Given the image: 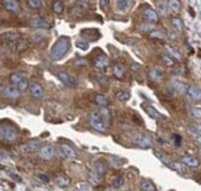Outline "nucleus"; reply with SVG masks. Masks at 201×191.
Here are the masks:
<instances>
[{
	"label": "nucleus",
	"instance_id": "nucleus-1",
	"mask_svg": "<svg viewBox=\"0 0 201 191\" xmlns=\"http://www.w3.org/2000/svg\"><path fill=\"white\" fill-rule=\"evenodd\" d=\"M90 125L96 129L97 131L105 133L107 130V126L110 122V112L106 107H100L98 111L93 112L89 117Z\"/></svg>",
	"mask_w": 201,
	"mask_h": 191
},
{
	"label": "nucleus",
	"instance_id": "nucleus-2",
	"mask_svg": "<svg viewBox=\"0 0 201 191\" xmlns=\"http://www.w3.org/2000/svg\"><path fill=\"white\" fill-rule=\"evenodd\" d=\"M68 48H69V39L67 36H61L55 42L54 47L50 51V57L52 60H59L65 55Z\"/></svg>",
	"mask_w": 201,
	"mask_h": 191
},
{
	"label": "nucleus",
	"instance_id": "nucleus-3",
	"mask_svg": "<svg viewBox=\"0 0 201 191\" xmlns=\"http://www.w3.org/2000/svg\"><path fill=\"white\" fill-rule=\"evenodd\" d=\"M9 81H11V83L16 86L20 91H24V90H26V88H29L28 78H26V75H25V73H22V72L12 73L9 77Z\"/></svg>",
	"mask_w": 201,
	"mask_h": 191
},
{
	"label": "nucleus",
	"instance_id": "nucleus-4",
	"mask_svg": "<svg viewBox=\"0 0 201 191\" xmlns=\"http://www.w3.org/2000/svg\"><path fill=\"white\" fill-rule=\"evenodd\" d=\"M2 138L8 142H16L18 139V131L15 126L2 125Z\"/></svg>",
	"mask_w": 201,
	"mask_h": 191
},
{
	"label": "nucleus",
	"instance_id": "nucleus-5",
	"mask_svg": "<svg viewBox=\"0 0 201 191\" xmlns=\"http://www.w3.org/2000/svg\"><path fill=\"white\" fill-rule=\"evenodd\" d=\"M132 141H133L135 144H137L139 147H142V148H146L152 146V138L145 134H135Z\"/></svg>",
	"mask_w": 201,
	"mask_h": 191
},
{
	"label": "nucleus",
	"instance_id": "nucleus-6",
	"mask_svg": "<svg viewBox=\"0 0 201 191\" xmlns=\"http://www.w3.org/2000/svg\"><path fill=\"white\" fill-rule=\"evenodd\" d=\"M59 155H60V157L67 159V160H73V159H76V151H74L71 146L61 144L59 147Z\"/></svg>",
	"mask_w": 201,
	"mask_h": 191
},
{
	"label": "nucleus",
	"instance_id": "nucleus-7",
	"mask_svg": "<svg viewBox=\"0 0 201 191\" xmlns=\"http://www.w3.org/2000/svg\"><path fill=\"white\" fill-rule=\"evenodd\" d=\"M41 148H42V144L39 141H30L21 146L22 152H35V151H41Z\"/></svg>",
	"mask_w": 201,
	"mask_h": 191
},
{
	"label": "nucleus",
	"instance_id": "nucleus-8",
	"mask_svg": "<svg viewBox=\"0 0 201 191\" xmlns=\"http://www.w3.org/2000/svg\"><path fill=\"white\" fill-rule=\"evenodd\" d=\"M55 154H56V150H55L54 146H51V144L43 146V147L41 148V151H39L41 157L46 159V160H50V159H52V157L55 156Z\"/></svg>",
	"mask_w": 201,
	"mask_h": 191
},
{
	"label": "nucleus",
	"instance_id": "nucleus-9",
	"mask_svg": "<svg viewBox=\"0 0 201 191\" xmlns=\"http://www.w3.org/2000/svg\"><path fill=\"white\" fill-rule=\"evenodd\" d=\"M58 78L63 82V85H65L67 87H74L76 86V81H74V78L71 77V75L68 73H65V72L58 73Z\"/></svg>",
	"mask_w": 201,
	"mask_h": 191
},
{
	"label": "nucleus",
	"instance_id": "nucleus-10",
	"mask_svg": "<svg viewBox=\"0 0 201 191\" xmlns=\"http://www.w3.org/2000/svg\"><path fill=\"white\" fill-rule=\"evenodd\" d=\"M29 91H30L33 98L39 99V98L43 96V87L39 83H37V82H31V83L29 85Z\"/></svg>",
	"mask_w": 201,
	"mask_h": 191
},
{
	"label": "nucleus",
	"instance_id": "nucleus-11",
	"mask_svg": "<svg viewBox=\"0 0 201 191\" xmlns=\"http://www.w3.org/2000/svg\"><path fill=\"white\" fill-rule=\"evenodd\" d=\"M93 168L97 176H105L106 172H107V164L103 160H96L93 164Z\"/></svg>",
	"mask_w": 201,
	"mask_h": 191
},
{
	"label": "nucleus",
	"instance_id": "nucleus-12",
	"mask_svg": "<svg viewBox=\"0 0 201 191\" xmlns=\"http://www.w3.org/2000/svg\"><path fill=\"white\" fill-rule=\"evenodd\" d=\"M87 8V2H78V3H76V5L72 8V11H71V15L72 16H74V17H80V16H83L84 15V12H85V9Z\"/></svg>",
	"mask_w": 201,
	"mask_h": 191
},
{
	"label": "nucleus",
	"instance_id": "nucleus-13",
	"mask_svg": "<svg viewBox=\"0 0 201 191\" xmlns=\"http://www.w3.org/2000/svg\"><path fill=\"white\" fill-rule=\"evenodd\" d=\"M4 95H5L7 98H9V99H17V98H20L21 91L18 90V88H17L16 86L11 85V86H5Z\"/></svg>",
	"mask_w": 201,
	"mask_h": 191
},
{
	"label": "nucleus",
	"instance_id": "nucleus-14",
	"mask_svg": "<svg viewBox=\"0 0 201 191\" xmlns=\"http://www.w3.org/2000/svg\"><path fill=\"white\" fill-rule=\"evenodd\" d=\"M93 64L94 66H97L99 69H105L106 66L109 65V60L105 55H99V56H94L93 57Z\"/></svg>",
	"mask_w": 201,
	"mask_h": 191
},
{
	"label": "nucleus",
	"instance_id": "nucleus-15",
	"mask_svg": "<svg viewBox=\"0 0 201 191\" xmlns=\"http://www.w3.org/2000/svg\"><path fill=\"white\" fill-rule=\"evenodd\" d=\"M187 95L191 100H200L201 99V90L196 86H191V87H188Z\"/></svg>",
	"mask_w": 201,
	"mask_h": 191
},
{
	"label": "nucleus",
	"instance_id": "nucleus-16",
	"mask_svg": "<svg viewBox=\"0 0 201 191\" xmlns=\"http://www.w3.org/2000/svg\"><path fill=\"white\" fill-rule=\"evenodd\" d=\"M144 17L149 21V23H155L157 21H158V15H157L152 8H146L145 11H144Z\"/></svg>",
	"mask_w": 201,
	"mask_h": 191
},
{
	"label": "nucleus",
	"instance_id": "nucleus-17",
	"mask_svg": "<svg viewBox=\"0 0 201 191\" xmlns=\"http://www.w3.org/2000/svg\"><path fill=\"white\" fill-rule=\"evenodd\" d=\"M30 26H33V28H42V29H46V28H48V25H47V22L43 20L42 17H33L30 20Z\"/></svg>",
	"mask_w": 201,
	"mask_h": 191
},
{
	"label": "nucleus",
	"instance_id": "nucleus-18",
	"mask_svg": "<svg viewBox=\"0 0 201 191\" xmlns=\"http://www.w3.org/2000/svg\"><path fill=\"white\" fill-rule=\"evenodd\" d=\"M3 5L5 9H8L11 12H18V9H20L18 2H16V0H5V2H3Z\"/></svg>",
	"mask_w": 201,
	"mask_h": 191
},
{
	"label": "nucleus",
	"instance_id": "nucleus-19",
	"mask_svg": "<svg viewBox=\"0 0 201 191\" xmlns=\"http://www.w3.org/2000/svg\"><path fill=\"white\" fill-rule=\"evenodd\" d=\"M162 70L159 68H157V66H153V68H150V70H149V77L152 78L153 81H161L162 79Z\"/></svg>",
	"mask_w": 201,
	"mask_h": 191
},
{
	"label": "nucleus",
	"instance_id": "nucleus-20",
	"mask_svg": "<svg viewBox=\"0 0 201 191\" xmlns=\"http://www.w3.org/2000/svg\"><path fill=\"white\" fill-rule=\"evenodd\" d=\"M181 163H184L185 165H188V167H199V160L197 159H194L192 156H183L181 157Z\"/></svg>",
	"mask_w": 201,
	"mask_h": 191
},
{
	"label": "nucleus",
	"instance_id": "nucleus-21",
	"mask_svg": "<svg viewBox=\"0 0 201 191\" xmlns=\"http://www.w3.org/2000/svg\"><path fill=\"white\" fill-rule=\"evenodd\" d=\"M3 35L5 38V40H8L11 43H16V42H20L21 40V35L17 34V33H5Z\"/></svg>",
	"mask_w": 201,
	"mask_h": 191
},
{
	"label": "nucleus",
	"instance_id": "nucleus-22",
	"mask_svg": "<svg viewBox=\"0 0 201 191\" xmlns=\"http://www.w3.org/2000/svg\"><path fill=\"white\" fill-rule=\"evenodd\" d=\"M145 111H146V113H148L152 118H159V117H161V113L157 111L153 105H146V107H145Z\"/></svg>",
	"mask_w": 201,
	"mask_h": 191
},
{
	"label": "nucleus",
	"instance_id": "nucleus-23",
	"mask_svg": "<svg viewBox=\"0 0 201 191\" xmlns=\"http://www.w3.org/2000/svg\"><path fill=\"white\" fill-rule=\"evenodd\" d=\"M69 183H71V180L65 176H61V177L56 178V185H58L59 187H67Z\"/></svg>",
	"mask_w": 201,
	"mask_h": 191
},
{
	"label": "nucleus",
	"instance_id": "nucleus-24",
	"mask_svg": "<svg viewBox=\"0 0 201 191\" xmlns=\"http://www.w3.org/2000/svg\"><path fill=\"white\" fill-rule=\"evenodd\" d=\"M168 4V11H171L172 13H178L180 9V3L178 0H171V2H167Z\"/></svg>",
	"mask_w": 201,
	"mask_h": 191
},
{
	"label": "nucleus",
	"instance_id": "nucleus-25",
	"mask_svg": "<svg viewBox=\"0 0 201 191\" xmlns=\"http://www.w3.org/2000/svg\"><path fill=\"white\" fill-rule=\"evenodd\" d=\"M52 9H54L55 13H58V15L63 13V11H64V3L63 2H54L52 3Z\"/></svg>",
	"mask_w": 201,
	"mask_h": 191
},
{
	"label": "nucleus",
	"instance_id": "nucleus-26",
	"mask_svg": "<svg viewBox=\"0 0 201 191\" xmlns=\"http://www.w3.org/2000/svg\"><path fill=\"white\" fill-rule=\"evenodd\" d=\"M158 11L162 16H167L168 13V4L167 2H159L158 3Z\"/></svg>",
	"mask_w": 201,
	"mask_h": 191
},
{
	"label": "nucleus",
	"instance_id": "nucleus-27",
	"mask_svg": "<svg viewBox=\"0 0 201 191\" xmlns=\"http://www.w3.org/2000/svg\"><path fill=\"white\" fill-rule=\"evenodd\" d=\"M141 189H142V191H155V186L153 185L152 181H142Z\"/></svg>",
	"mask_w": 201,
	"mask_h": 191
},
{
	"label": "nucleus",
	"instance_id": "nucleus-28",
	"mask_svg": "<svg viewBox=\"0 0 201 191\" xmlns=\"http://www.w3.org/2000/svg\"><path fill=\"white\" fill-rule=\"evenodd\" d=\"M114 73L118 78H122L124 75V65L123 64H116V65L114 66Z\"/></svg>",
	"mask_w": 201,
	"mask_h": 191
},
{
	"label": "nucleus",
	"instance_id": "nucleus-29",
	"mask_svg": "<svg viewBox=\"0 0 201 191\" xmlns=\"http://www.w3.org/2000/svg\"><path fill=\"white\" fill-rule=\"evenodd\" d=\"M166 49H167V52L170 53L171 56H174V57H175V59H176V60H180V59H181V55H180V52H179L178 49H175L174 47L166 46Z\"/></svg>",
	"mask_w": 201,
	"mask_h": 191
},
{
	"label": "nucleus",
	"instance_id": "nucleus-30",
	"mask_svg": "<svg viewBox=\"0 0 201 191\" xmlns=\"http://www.w3.org/2000/svg\"><path fill=\"white\" fill-rule=\"evenodd\" d=\"M28 5L30 8H33V9H39V8H42L43 2H42V0H29Z\"/></svg>",
	"mask_w": 201,
	"mask_h": 191
},
{
	"label": "nucleus",
	"instance_id": "nucleus-31",
	"mask_svg": "<svg viewBox=\"0 0 201 191\" xmlns=\"http://www.w3.org/2000/svg\"><path fill=\"white\" fill-rule=\"evenodd\" d=\"M96 101L100 107H107V104H109L107 99H106V96H103V95H96Z\"/></svg>",
	"mask_w": 201,
	"mask_h": 191
},
{
	"label": "nucleus",
	"instance_id": "nucleus-32",
	"mask_svg": "<svg viewBox=\"0 0 201 191\" xmlns=\"http://www.w3.org/2000/svg\"><path fill=\"white\" fill-rule=\"evenodd\" d=\"M129 98H131V95L127 91H119V92H116V99L120 100V101H127Z\"/></svg>",
	"mask_w": 201,
	"mask_h": 191
},
{
	"label": "nucleus",
	"instance_id": "nucleus-33",
	"mask_svg": "<svg viewBox=\"0 0 201 191\" xmlns=\"http://www.w3.org/2000/svg\"><path fill=\"white\" fill-rule=\"evenodd\" d=\"M116 7L119 11H127L129 8V2H127V0H119V2H116Z\"/></svg>",
	"mask_w": 201,
	"mask_h": 191
},
{
	"label": "nucleus",
	"instance_id": "nucleus-34",
	"mask_svg": "<svg viewBox=\"0 0 201 191\" xmlns=\"http://www.w3.org/2000/svg\"><path fill=\"white\" fill-rule=\"evenodd\" d=\"M26 48H28V40H25V39H21L20 42L17 43V46H16L17 52H24Z\"/></svg>",
	"mask_w": 201,
	"mask_h": 191
},
{
	"label": "nucleus",
	"instance_id": "nucleus-35",
	"mask_svg": "<svg viewBox=\"0 0 201 191\" xmlns=\"http://www.w3.org/2000/svg\"><path fill=\"white\" fill-rule=\"evenodd\" d=\"M76 191H93V189L89 183L85 182V183H78L76 186Z\"/></svg>",
	"mask_w": 201,
	"mask_h": 191
},
{
	"label": "nucleus",
	"instance_id": "nucleus-36",
	"mask_svg": "<svg viewBox=\"0 0 201 191\" xmlns=\"http://www.w3.org/2000/svg\"><path fill=\"white\" fill-rule=\"evenodd\" d=\"M171 23L174 25V28L176 29V30H181V29H183V22H181V20H180V18H178V17H174L172 20H171Z\"/></svg>",
	"mask_w": 201,
	"mask_h": 191
},
{
	"label": "nucleus",
	"instance_id": "nucleus-37",
	"mask_svg": "<svg viewBox=\"0 0 201 191\" xmlns=\"http://www.w3.org/2000/svg\"><path fill=\"white\" fill-rule=\"evenodd\" d=\"M162 61L166 66H174L175 65V60L171 59V56H162Z\"/></svg>",
	"mask_w": 201,
	"mask_h": 191
},
{
	"label": "nucleus",
	"instance_id": "nucleus-38",
	"mask_svg": "<svg viewBox=\"0 0 201 191\" xmlns=\"http://www.w3.org/2000/svg\"><path fill=\"white\" fill-rule=\"evenodd\" d=\"M123 183H124L123 177H115L114 180H112V186H114L115 189L122 187V186H123Z\"/></svg>",
	"mask_w": 201,
	"mask_h": 191
},
{
	"label": "nucleus",
	"instance_id": "nucleus-39",
	"mask_svg": "<svg viewBox=\"0 0 201 191\" xmlns=\"http://www.w3.org/2000/svg\"><path fill=\"white\" fill-rule=\"evenodd\" d=\"M190 113L193 118H201V108H191Z\"/></svg>",
	"mask_w": 201,
	"mask_h": 191
},
{
	"label": "nucleus",
	"instance_id": "nucleus-40",
	"mask_svg": "<svg viewBox=\"0 0 201 191\" xmlns=\"http://www.w3.org/2000/svg\"><path fill=\"white\" fill-rule=\"evenodd\" d=\"M172 87L175 88V90H176L178 92H185V88H184V85L181 83V82H174L172 83Z\"/></svg>",
	"mask_w": 201,
	"mask_h": 191
},
{
	"label": "nucleus",
	"instance_id": "nucleus-41",
	"mask_svg": "<svg viewBox=\"0 0 201 191\" xmlns=\"http://www.w3.org/2000/svg\"><path fill=\"white\" fill-rule=\"evenodd\" d=\"M149 34L152 38H157V39H163L165 38V33L163 31H150Z\"/></svg>",
	"mask_w": 201,
	"mask_h": 191
},
{
	"label": "nucleus",
	"instance_id": "nucleus-42",
	"mask_svg": "<svg viewBox=\"0 0 201 191\" xmlns=\"http://www.w3.org/2000/svg\"><path fill=\"white\" fill-rule=\"evenodd\" d=\"M76 46L80 49H83V51H87V48H89V44H87V42H83V40L76 42Z\"/></svg>",
	"mask_w": 201,
	"mask_h": 191
},
{
	"label": "nucleus",
	"instance_id": "nucleus-43",
	"mask_svg": "<svg viewBox=\"0 0 201 191\" xmlns=\"http://www.w3.org/2000/svg\"><path fill=\"white\" fill-rule=\"evenodd\" d=\"M42 39H43V35L41 33H35V34L31 35V42H33V43H38Z\"/></svg>",
	"mask_w": 201,
	"mask_h": 191
},
{
	"label": "nucleus",
	"instance_id": "nucleus-44",
	"mask_svg": "<svg viewBox=\"0 0 201 191\" xmlns=\"http://www.w3.org/2000/svg\"><path fill=\"white\" fill-rule=\"evenodd\" d=\"M154 155L157 156V157H158L159 159V160L163 163V164H166V165H170V164H168V161H167V159L165 157V156H163L162 154H159V152L158 151H154ZM170 167H171V165H170Z\"/></svg>",
	"mask_w": 201,
	"mask_h": 191
},
{
	"label": "nucleus",
	"instance_id": "nucleus-45",
	"mask_svg": "<svg viewBox=\"0 0 201 191\" xmlns=\"http://www.w3.org/2000/svg\"><path fill=\"white\" fill-rule=\"evenodd\" d=\"M153 29V25L152 23H142V25H140V30L141 31H150Z\"/></svg>",
	"mask_w": 201,
	"mask_h": 191
},
{
	"label": "nucleus",
	"instance_id": "nucleus-46",
	"mask_svg": "<svg viewBox=\"0 0 201 191\" xmlns=\"http://www.w3.org/2000/svg\"><path fill=\"white\" fill-rule=\"evenodd\" d=\"M174 138H175V143H176V146H180V143H181V137L178 135V134H175Z\"/></svg>",
	"mask_w": 201,
	"mask_h": 191
},
{
	"label": "nucleus",
	"instance_id": "nucleus-47",
	"mask_svg": "<svg viewBox=\"0 0 201 191\" xmlns=\"http://www.w3.org/2000/svg\"><path fill=\"white\" fill-rule=\"evenodd\" d=\"M192 129H193V131H197L201 134V125H192Z\"/></svg>",
	"mask_w": 201,
	"mask_h": 191
},
{
	"label": "nucleus",
	"instance_id": "nucleus-48",
	"mask_svg": "<svg viewBox=\"0 0 201 191\" xmlns=\"http://www.w3.org/2000/svg\"><path fill=\"white\" fill-rule=\"evenodd\" d=\"M38 177L41 178V180H43V182H46V183L48 182V177H47V176H45V174H39Z\"/></svg>",
	"mask_w": 201,
	"mask_h": 191
},
{
	"label": "nucleus",
	"instance_id": "nucleus-49",
	"mask_svg": "<svg viewBox=\"0 0 201 191\" xmlns=\"http://www.w3.org/2000/svg\"><path fill=\"white\" fill-rule=\"evenodd\" d=\"M99 3H100V7H103V8L106 7V4H109V2H107V0H100Z\"/></svg>",
	"mask_w": 201,
	"mask_h": 191
},
{
	"label": "nucleus",
	"instance_id": "nucleus-50",
	"mask_svg": "<svg viewBox=\"0 0 201 191\" xmlns=\"http://www.w3.org/2000/svg\"><path fill=\"white\" fill-rule=\"evenodd\" d=\"M139 64H133V65H132V69H133V70H137V69H139Z\"/></svg>",
	"mask_w": 201,
	"mask_h": 191
},
{
	"label": "nucleus",
	"instance_id": "nucleus-51",
	"mask_svg": "<svg viewBox=\"0 0 201 191\" xmlns=\"http://www.w3.org/2000/svg\"><path fill=\"white\" fill-rule=\"evenodd\" d=\"M197 141H199V142H201V135H197Z\"/></svg>",
	"mask_w": 201,
	"mask_h": 191
},
{
	"label": "nucleus",
	"instance_id": "nucleus-52",
	"mask_svg": "<svg viewBox=\"0 0 201 191\" xmlns=\"http://www.w3.org/2000/svg\"><path fill=\"white\" fill-rule=\"evenodd\" d=\"M200 154H201V147H200Z\"/></svg>",
	"mask_w": 201,
	"mask_h": 191
},
{
	"label": "nucleus",
	"instance_id": "nucleus-53",
	"mask_svg": "<svg viewBox=\"0 0 201 191\" xmlns=\"http://www.w3.org/2000/svg\"><path fill=\"white\" fill-rule=\"evenodd\" d=\"M127 191H129V190H127Z\"/></svg>",
	"mask_w": 201,
	"mask_h": 191
}]
</instances>
